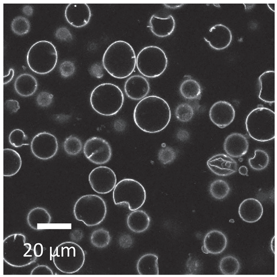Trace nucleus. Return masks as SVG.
I'll list each match as a JSON object with an SVG mask.
<instances>
[{
  "instance_id": "11",
  "label": "nucleus",
  "mask_w": 277,
  "mask_h": 277,
  "mask_svg": "<svg viewBox=\"0 0 277 277\" xmlns=\"http://www.w3.org/2000/svg\"><path fill=\"white\" fill-rule=\"evenodd\" d=\"M91 187L96 192L101 194L112 191L116 184L117 178L114 171L106 166H99L93 169L88 176Z\"/></svg>"
},
{
  "instance_id": "45",
  "label": "nucleus",
  "mask_w": 277,
  "mask_h": 277,
  "mask_svg": "<svg viewBox=\"0 0 277 277\" xmlns=\"http://www.w3.org/2000/svg\"><path fill=\"white\" fill-rule=\"evenodd\" d=\"M33 9L32 7L29 5H26L23 7L22 12L23 13L28 16H31L33 13Z\"/></svg>"
},
{
  "instance_id": "1",
  "label": "nucleus",
  "mask_w": 277,
  "mask_h": 277,
  "mask_svg": "<svg viewBox=\"0 0 277 277\" xmlns=\"http://www.w3.org/2000/svg\"><path fill=\"white\" fill-rule=\"evenodd\" d=\"M171 113L169 105L162 98L156 95L146 96L135 106L133 113L134 122L141 130L155 133L169 124Z\"/></svg>"
},
{
  "instance_id": "42",
  "label": "nucleus",
  "mask_w": 277,
  "mask_h": 277,
  "mask_svg": "<svg viewBox=\"0 0 277 277\" xmlns=\"http://www.w3.org/2000/svg\"><path fill=\"white\" fill-rule=\"evenodd\" d=\"M119 244L122 248H126L130 247L133 243L131 237L128 234H124L121 236L119 239Z\"/></svg>"
},
{
  "instance_id": "29",
  "label": "nucleus",
  "mask_w": 277,
  "mask_h": 277,
  "mask_svg": "<svg viewBox=\"0 0 277 277\" xmlns=\"http://www.w3.org/2000/svg\"><path fill=\"white\" fill-rule=\"evenodd\" d=\"M209 192L213 197L217 200H221L226 197L230 191L228 183L225 180L217 179L210 184Z\"/></svg>"
},
{
  "instance_id": "37",
  "label": "nucleus",
  "mask_w": 277,
  "mask_h": 277,
  "mask_svg": "<svg viewBox=\"0 0 277 277\" xmlns=\"http://www.w3.org/2000/svg\"><path fill=\"white\" fill-rule=\"evenodd\" d=\"M176 157V153L172 148L166 147L161 149L158 154L159 160L162 164H166L173 161Z\"/></svg>"
},
{
  "instance_id": "47",
  "label": "nucleus",
  "mask_w": 277,
  "mask_h": 277,
  "mask_svg": "<svg viewBox=\"0 0 277 277\" xmlns=\"http://www.w3.org/2000/svg\"><path fill=\"white\" fill-rule=\"evenodd\" d=\"M166 7L171 8H179L182 6L183 4H172V3H166L164 4Z\"/></svg>"
},
{
  "instance_id": "33",
  "label": "nucleus",
  "mask_w": 277,
  "mask_h": 277,
  "mask_svg": "<svg viewBox=\"0 0 277 277\" xmlns=\"http://www.w3.org/2000/svg\"><path fill=\"white\" fill-rule=\"evenodd\" d=\"M63 147L64 151L68 155H75L79 154L82 148V144L78 137L70 135L64 141Z\"/></svg>"
},
{
  "instance_id": "7",
  "label": "nucleus",
  "mask_w": 277,
  "mask_h": 277,
  "mask_svg": "<svg viewBox=\"0 0 277 277\" xmlns=\"http://www.w3.org/2000/svg\"><path fill=\"white\" fill-rule=\"evenodd\" d=\"M113 202L116 205H128L131 211L137 210L144 204L146 193L143 186L138 181L125 178L115 185L113 193Z\"/></svg>"
},
{
  "instance_id": "24",
  "label": "nucleus",
  "mask_w": 277,
  "mask_h": 277,
  "mask_svg": "<svg viewBox=\"0 0 277 277\" xmlns=\"http://www.w3.org/2000/svg\"><path fill=\"white\" fill-rule=\"evenodd\" d=\"M151 220L149 216L144 211L136 210L128 215L126 223L129 229L135 233H141L149 227Z\"/></svg>"
},
{
  "instance_id": "32",
  "label": "nucleus",
  "mask_w": 277,
  "mask_h": 277,
  "mask_svg": "<svg viewBox=\"0 0 277 277\" xmlns=\"http://www.w3.org/2000/svg\"><path fill=\"white\" fill-rule=\"evenodd\" d=\"M193 106L188 103H182L179 104L176 108L175 115L177 119L183 122L190 121L194 114Z\"/></svg>"
},
{
  "instance_id": "9",
  "label": "nucleus",
  "mask_w": 277,
  "mask_h": 277,
  "mask_svg": "<svg viewBox=\"0 0 277 277\" xmlns=\"http://www.w3.org/2000/svg\"><path fill=\"white\" fill-rule=\"evenodd\" d=\"M53 257L57 256L56 264L61 271L67 274H73L79 271L83 266L85 255L82 248L77 244L72 242H64L56 247Z\"/></svg>"
},
{
  "instance_id": "34",
  "label": "nucleus",
  "mask_w": 277,
  "mask_h": 277,
  "mask_svg": "<svg viewBox=\"0 0 277 277\" xmlns=\"http://www.w3.org/2000/svg\"><path fill=\"white\" fill-rule=\"evenodd\" d=\"M12 31L15 34L22 35L27 33L30 28L29 21L25 17L19 16L14 19L11 24Z\"/></svg>"
},
{
  "instance_id": "20",
  "label": "nucleus",
  "mask_w": 277,
  "mask_h": 277,
  "mask_svg": "<svg viewBox=\"0 0 277 277\" xmlns=\"http://www.w3.org/2000/svg\"><path fill=\"white\" fill-rule=\"evenodd\" d=\"M263 213L261 203L254 198H248L243 201L238 208V213L241 219L247 222L252 223L259 220Z\"/></svg>"
},
{
  "instance_id": "8",
  "label": "nucleus",
  "mask_w": 277,
  "mask_h": 277,
  "mask_svg": "<svg viewBox=\"0 0 277 277\" xmlns=\"http://www.w3.org/2000/svg\"><path fill=\"white\" fill-rule=\"evenodd\" d=\"M168 59L160 48L151 46L144 48L138 53L136 66L139 72L145 77L155 78L162 75L167 66Z\"/></svg>"
},
{
  "instance_id": "28",
  "label": "nucleus",
  "mask_w": 277,
  "mask_h": 277,
  "mask_svg": "<svg viewBox=\"0 0 277 277\" xmlns=\"http://www.w3.org/2000/svg\"><path fill=\"white\" fill-rule=\"evenodd\" d=\"M222 273L225 275H235L240 269V264L238 259L231 255L225 256L221 260L219 265Z\"/></svg>"
},
{
  "instance_id": "19",
  "label": "nucleus",
  "mask_w": 277,
  "mask_h": 277,
  "mask_svg": "<svg viewBox=\"0 0 277 277\" xmlns=\"http://www.w3.org/2000/svg\"><path fill=\"white\" fill-rule=\"evenodd\" d=\"M249 142L244 135L239 133H233L225 138L223 144L224 149L230 156L238 157L245 155L249 148Z\"/></svg>"
},
{
  "instance_id": "12",
  "label": "nucleus",
  "mask_w": 277,
  "mask_h": 277,
  "mask_svg": "<svg viewBox=\"0 0 277 277\" xmlns=\"http://www.w3.org/2000/svg\"><path fill=\"white\" fill-rule=\"evenodd\" d=\"M31 151L36 157L47 160L53 157L58 150L56 137L46 132L37 134L33 138L30 145Z\"/></svg>"
},
{
  "instance_id": "23",
  "label": "nucleus",
  "mask_w": 277,
  "mask_h": 277,
  "mask_svg": "<svg viewBox=\"0 0 277 277\" xmlns=\"http://www.w3.org/2000/svg\"><path fill=\"white\" fill-rule=\"evenodd\" d=\"M22 165L19 154L15 150L6 148L3 150V176L11 177L16 174Z\"/></svg>"
},
{
  "instance_id": "41",
  "label": "nucleus",
  "mask_w": 277,
  "mask_h": 277,
  "mask_svg": "<svg viewBox=\"0 0 277 277\" xmlns=\"http://www.w3.org/2000/svg\"><path fill=\"white\" fill-rule=\"evenodd\" d=\"M5 108L10 113L17 112L20 109V106L18 101L14 99L6 100L4 104Z\"/></svg>"
},
{
  "instance_id": "4",
  "label": "nucleus",
  "mask_w": 277,
  "mask_h": 277,
  "mask_svg": "<svg viewBox=\"0 0 277 277\" xmlns=\"http://www.w3.org/2000/svg\"><path fill=\"white\" fill-rule=\"evenodd\" d=\"M275 113L264 107L256 108L247 115L245 121L247 131L249 135L257 141L264 142L274 138Z\"/></svg>"
},
{
  "instance_id": "30",
  "label": "nucleus",
  "mask_w": 277,
  "mask_h": 277,
  "mask_svg": "<svg viewBox=\"0 0 277 277\" xmlns=\"http://www.w3.org/2000/svg\"><path fill=\"white\" fill-rule=\"evenodd\" d=\"M269 161L267 153L263 150L257 149L254 151V155L250 158L248 162L253 169L260 171L264 169L268 166Z\"/></svg>"
},
{
  "instance_id": "27",
  "label": "nucleus",
  "mask_w": 277,
  "mask_h": 277,
  "mask_svg": "<svg viewBox=\"0 0 277 277\" xmlns=\"http://www.w3.org/2000/svg\"><path fill=\"white\" fill-rule=\"evenodd\" d=\"M179 91L182 96L186 99L199 100L201 97L202 88L198 82L188 77L180 84Z\"/></svg>"
},
{
  "instance_id": "2",
  "label": "nucleus",
  "mask_w": 277,
  "mask_h": 277,
  "mask_svg": "<svg viewBox=\"0 0 277 277\" xmlns=\"http://www.w3.org/2000/svg\"><path fill=\"white\" fill-rule=\"evenodd\" d=\"M136 57L132 46L122 40L111 44L105 51L102 57L104 68L111 76L122 79L130 75L136 66Z\"/></svg>"
},
{
  "instance_id": "14",
  "label": "nucleus",
  "mask_w": 277,
  "mask_h": 277,
  "mask_svg": "<svg viewBox=\"0 0 277 277\" xmlns=\"http://www.w3.org/2000/svg\"><path fill=\"white\" fill-rule=\"evenodd\" d=\"M204 39L212 48L221 50L230 45L232 40V35L228 27L219 24L212 27Z\"/></svg>"
},
{
  "instance_id": "44",
  "label": "nucleus",
  "mask_w": 277,
  "mask_h": 277,
  "mask_svg": "<svg viewBox=\"0 0 277 277\" xmlns=\"http://www.w3.org/2000/svg\"><path fill=\"white\" fill-rule=\"evenodd\" d=\"M14 75V71L12 68H10L8 74L3 76V84H6L10 82Z\"/></svg>"
},
{
  "instance_id": "18",
  "label": "nucleus",
  "mask_w": 277,
  "mask_h": 277,
  "mask_svg": "<svg viewBox=\"0 0 277 277\" xmlns=\"http://www.w3.org/2000/svg\"><path fill=\"white\" fill-rule=\"evenodd\" d=\"M227 243V238L224 233L219 230H212L205 235L202 250L205 254H220L225 249Z\"/></svg>"
},
{
  "instance_id": "48",
  "label": "nucleus",
  "mask_w": 277,
  "mask_h": 277,
  "mask_svg": "<svg viewBox=\"0 0 277 277\" xmlns=\"http://www.w3.org/2000/svg\"><path fill=\"white\" fill-rule=\"evenodd\" d=\"M274 238H273L271 240V249L274 252V248L273 247V244L274 243Z\"/></svg>"
},
{
  "instance_id": "25",
  "label": "nucleus",
  "mask_w": 277,
  "mask_h": 277,
  "mask_svg": "<svg viewBox=\"0 0 277 277\" xmlns=\"http://www.w3.org/2000/svg\"><path fill=\"white\" fill-rule=\"evenodd\" d=\"M37 86L36 78L28 73H23L19 75L16 79L14 84L16 92L24 97L33 94L37 89Z\"/></svg>"
},
{
  "instance_id": "3",
  "label": "nucleus",
  "mask_w": 277,
  "mask_h": 277,
  "mask_svg": "<svg viewBox=\"0 0 277 277\" xmlns=\"http://www.w3.org/2000/svg\"><path fill=\"white\" fill-rule=\"evenodd\" d=\"M124 96L117 85L110 83L101 84L95 87L90 95L93 109L102 115L110 116L117 113L122 108Z\"/></svg>"
},
{
  "instance_id": "31",
  "label": "nucleus",
  "mask_w": 277,
  "mask_h": 277,
  "mask_svg": "<svg viewBox=\"0 0 277 277\" xmlns=\"http://www.w3.org/2000/svg\"><path fill=\"white\" fill-rule=\"evenodd\" d=\"M111 240V237L108 231L102 228L93 231L90 237V241L92 245L100 248L107 246Z\"/></svg>"
},
{
  "instance_id": "38",
  "label": "nucleus",
  "mask_w": 277,
  "mask_h": 277,
  "mask_svg": "<svg viewBox=\"0 0 277 277\" xmlns=\"http://www.w3.org/2000/svg\"><path fill=\"white\" fill-rule=\"evenodd\" d=\"M75 67L72 62L66 61L62 62L59 66V71L61 75L66 78L72 76L75 72Z\"/></svg>"
},
{
  "instance_id": "22",
  "label": "nucleus",
  "mask_w": 277,
  "mask_h": 277,
  "mask_svg": "<svg viewBox=\"0 0 277 277\" xmlns=\"http://www.w3.org/2000/svg\"><path fill=\"white\" fill-rule=\"evenodd\" d=\"M149 23L151 30L153 34L161 37L170 35L174 31L175 26V20L171 15L165 18L153 15L150 18Z\"/></svg>"
},
{
  "instance_id": "15",
  "label": "nucleus",
  "mask_w": 277,
  "mask_h": 277,
  "mask_svg": "<svg viewBox=\"0 0 277 277\" xmlns=\"http://www.w3.org/2000/svg\"><path fill=\"white\" fill-rule=\"evenodd\" d=\"M91 16L90 8L86 3L69 4L65 11V16L67 21L76 28L83 27L87 25Z\"/></svg>"
},
{
  "instance_id": "46",
  "label": "nucleus",
  "mask_w": 277,
  "mask_h": 277,
  "mask_svg": "<svg viewBox=\"0 0 277 277\" xmlns=\"http://www.w3.org/2000/svg\"><path fill=\"white\" fill-rule=\"evenodd\" d=\"M238 171L240 174L243 175L247 176L248 175V169L246 166H240L238 169Z\"/></svg>"
},
{
  "instance_id": "6",
  "label": "nucleus",
  "mask_w": 277,
  "mask_h": 277,
  "mask_svg": "<svg viewBox=\"0 0 277 277\" xmlns=\"http://www.w3.org/2000/svg\"><path fill=\"white\" fill-rule=\"evenodd\" d=\"M26 59L28 66L32 71L44 75L51 72L55 67L58 59L57 51L51 42L40 41L30 48Z\"/></svg>"
},
{
  "instance_id": "13",
  "label": "nucleus",
  "mask_w": 277,
  "mask_h": 277,
  "mask_svg": "<svg viewBox=\"0 0 277 277\" xmlns=\"http://www.w3.org/2000/svg\"><path fill=\"white\" fill-rule=\"evenodd\" d=\"M209 117L211 122L220 128L230 125L235 117V111L229 102L219 101L214 103L210 108Z\"/></svg>"
},
{
  "instance_id": "5",
  "label": "nucleus",
  "mask_w": 277,
  "mask_h": 277,
  "mask_svg": "<svg viewBox=\"0 0 277 277\" xmlns=\"http://www.w3.org/2000/svg\"><path fill=\"white\" fill-rule=\"evenodd\" d=\"M106 203L100 196L87 194L79 198L74 207L76 219L88 227L97 225L105 219L107 213Z\"/></svg>"
},
{
  "instance_id": "39",
  "label": "nucleus",
  "mask_w": 277,
  "mask_h": 277,
  "mask_svg": "<svg viewBox=\"0 0 277 277\" xmlns=\"http://www.w3.org/2000/svg\"><path fill=\"white\" fill-rule=\"evenodd\" d=\"M53 98V96L51 94L47 92L42 91L37 95L36 101L39 106L43 107H47L52 103Z\"/></svg>"
},
{
  "instance_id": "43",
  "label": "nucleus",
  "mask_w": 277,
  "mask_h": 277,
  "mask_svg": "<svg viewBox=\"0 0 277 277\" xmlns=\"http://www.w3.org/2000/svg\"><path fill=\"white\" fill-rule=\"evenodd\" d=\"M198 261L192 257H190L187 262V266L191 274L195 273L197 269L198 268Z\"/></svg>"
},
{
  "instance_id": "17",
  "label": "nucleus",
  "mask_w": 277,
  "mask_h": 277,
  "mask_svg": "<svg viewBox=\"0 0 277 277\" xmlns=\"http://www.w3.org/2000/svg\"><path fill=\"white\" fill-rule=\"evenodd\" d=\"M150 85L146 79L140 75L131 76L126 81L124 90L130 99L138 100L146 97L150 90Z\"/></svg>"
},
{
  "instance_id": "21",
  "label": "nucleus",
  "mask_w": 277,
  "mask_h": 277,
  "mask_svg": "<svg viewBox=\"0 0 277 277\" xmlns=\"http://www.w3.org/2000/svg\"><path fill=\"white\" fill-rule=\"evenodd\" d=\"M258 81L260 90L258 97L262 101L269 103L275 102V72L274 70L264 72L259 76Z\"/></svg>"
},
{
  "instance_id": "36",
  "label": "nucleus",
  "mask_w": 277,
  "mask_h": 277,
  "mask_svg": "<svg viewBox=\"0 0 277 277\" xmlns=\"http://www.w3.org/2000/svg\"><path fill=\"white\" fill-rule=\"evenodd\" d=\"M28 220L30 222L37 220L50 221V216L47 210L45 209L37 207L32 209L29 212Z\"/></svg>"
},
{
  "instance_id": "26",
  "label": "nucleus",
  "mask_w": 277,
  "mask_h": 277,
  "mask_svg": "<svg viewBox=\"0 0 277 277\" xmlns=\"http://www.w3.org/2000/svg\"><path fill=\"white\" fill-rule=\"evenodd\" d=\"M137 269L140 275H159L158 256L151 253L143 255L137 261Z\"/></svg>"
},
{
  "instance_id": "16",
  "label": "nucleus",
  "mask_w": 277,
  "mask_h": 277,
  "mask_svg": "<svg viewBox=\"0 0 277 277\" xmlns=\"http://www.w3.org/2000/svg\"><path fill=\"white\" fill-rule=\"evenodd\" d=\"M207 165L214 174L225 176L235 173L237 169V164L229 156L223 153L216 154L207 161Z\"/></svg>"
},
{
  "instance_id": "10",
  "label": "nucleus",
  "mask_w": 277,
  "mask_h": 277,
  "mask_svg": "<svg viewBox=\"0 0 277 277\" xmlns=\"http://www.w3.org/2000/svg\"><path fill=\"white\" fill-rule=\"evenodd\" d=\"M86 157L92 162L102 164L108 162L112 155V151L109 143L105 140L93 137L85 142L83 148Z\"/></svg>"
},
{
  "instance_id": "35",
  "label": "nucleus",
  "mask_w": 277,
  "mask_h": 277,
  "mask_svg": "<svg viewBox=\"0 0 277 277\" xmlns=\"http://www.w3.org/2000/svg\"><path fill=\"white\" fill-rule=\"evenodd\" d=\"M28 137L24 132L20 129L12 130L9 136V141L11 145L16 147H21L23 145H29L26 141Z\"/></svg>"
},
{
  "instance_id": "40",
  "label": "nucleus",
  "mask_w": 277,
  "mask_h": 277,
  "mask_svg": "<svg viewBox=\"0 0 277 277\" xmlns=\"http://www.w3.org/2000/svg\"><path fill=\"white\" fill-rule=\"evenodd\" d=\"M55 36L57 38L62 41H68L72 39L70 31L65 27L58 28L55 32Z\"/></svg>"
}]
</instances>
